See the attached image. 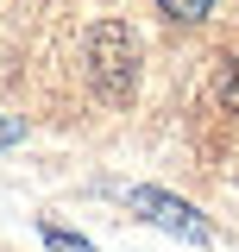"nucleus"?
<instances>
[{
  "mask_svg": "<svg viewBox=\"0 0 239 252\" xmlns=\"http://www.w3.org/2000/svg\"><path fill=\"white\" fill-rule=\"evenodd\" d=\"M89 76L107 101H126L132 82H139V38L120 26V19H101L89 32Z\"/></svg>",
  "mask_w": 239,
  "mask_h": 252,
  "instance_id": "obj_1",
  "label": "nucleus"
},
{
  "mask_svg": "<svg viewBox=\"0 0 239 252\" xmlns=\"http://www.w3.org/2000/svg\"><path fill=\"white\" fill-rule=\"evenodd\" d=\"M44 246H51V252H94L82 233H63V227H44Z\"/></svg>",
  "mask_w": 239,
  "mask_h": 252,
  "instance_id": "obj_5",
  "label": "nucleus"
},
{
  "mask_svg": "<svg viewBox=\"0 0 239 252\" xmlns=\"http://www.w3.org/2000/svg\"><path fill=\"white\" fill-rule=\"evenodd\" d=\"M220 107L239 114V57H227V69H220Z\"/></svg>",
  "mask_w": 239,
  "mask_h": 252,
  "instance_id": "obj_4",
  "label": "nucleus"
},
{
  "mask_svg": "<svg viewBox=\"0 0 239 252\" xmlns=\"http://www.w3.org/2000/svg\"><path fill=\"white\" fill-rule=\"evenodd\" d=\"M6 139H19V126H13V120H0V145H6Z\"/></svg>",
  "mask_w": 239,
  "mask_h": 252,
  "instance_id": "obj_6",
  "label": "nucleus"
},
{
  "mask_svg": "<svg viewBox=\"0 0 239 252\" xmlns=\"http://www.w3.org/2000/svg\"><path fill=\"white\" fill-rule=\"evenodd\" d=\"M126 202H132L139 215H151L157 227H164V233H182V240H195V246H208V240H214V227H208V220L195 215L189 202H177V195H164V189H132Z\"/></svg>",
  "mask_w": 239,
  "mask_h": 252,
  "instance_id": "obj_2",
  "label": "nucleus"
},
{
  "mask_svg": "<svg viewBox=\"0 0 239 252\" xmlns=\"http://www.w3.org/2000/svg\"><path fill=\"white\" fill-rule=\"evenodd\" d=\"M157 13L177 19V26H195V19H208V13H214V0H157Z\"/></svg>",
  "mask_w": 239,
  "mask_h": 252,
  "instance_id": "obj_3",
  "label": "nucleus"
}]
</instances>
